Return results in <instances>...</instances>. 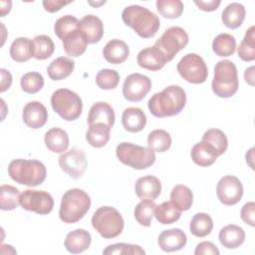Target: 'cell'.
Segmentation results:
<instances>
[{
    "instance_id": "14",
    "label": "cell",
    "mask_w": 255,
    "mask_h": 255,
    "mask_svg": "<svg viewBox=\"0 0 255 255\" xmlns=\"http://www.w3.org/2000/svg\"><path fill=\"white\" fill-rule=\"evenodd\" d=\"M59 165L70 177L78 179L85 173L88 166L86 154L82 149L72 148L60 155Z\"/></svg>"
},
{
    "instance_id": "9",
    "label": "cell",
    "mask_w": 255,
    "mask_h": 255,
    "mask_svg": "<svg viewBox=\"0 0 255 255\" xmlns=\"http://www.w3.org/2000/svg\"><path fill=\"white\" fill-rule=\"evenodd\" d=\"M51 106L63 120L71 122L77 120L83 110L80 96L69 89H59L52 94Z\"/></svg>"
},
{
    "instance_id": "47",
    "label": "cell",
    "mask_w": 255,
    "mask_h": 255,
    "mask_svg": "<svg viewBox=\"0 0 255 255\" xmlns=\"http://www.w3.org/2000/svg\"><path fill=\"white\" fill-rule=\"evenodd\" d=\"M241 219L251 227L255 226V203L249 201L245 203L240 211Z\"/></svg>"
},
{
    "instance_id": "37",
    "label": "cell",
    "mask_w": 255,
    "mask_h": 255,
    "mask_svg": "<svg viewBox=\"0 0 255 255\" xmlns=\"http://www.w3.org/2000/svg\"><path fill=\"white\" fill-rule=\"evenodd\" d=\"M237 53L239 58L245 62H251L255 59V27L251 26L245 33Z\"/></svg>"
},
{
    "instance_id": "24",
    "label": "cell",
    "mask_w": 255,
    "mask_h": 255,
    "mask_svg": "<svg viewBox=\"0 0 255 255\" xmlns=\"http://www.w3.org/2000/svg\"><path fill=\"white\" fill-rule=\"evenodd\" d=\"M190 155L194 163L203 167L212 165L218 157L213 146L203 140L193 145L190 151Z\"/></svg>"
},
{
    "instance_id": "36",
    "label": "cell",
    "mask_w": 255,
    "mask_h": 255,
    "mask_svg": "<svg viewBox=\"0 0 255 255\" xmlns=\"http://www.w3.org/2000/svg\"><path fill=\"white\" fill-rule=\"evenodd\" d=\"M171 145V136L164 129H154L147 136V147L154 152H164Z\"/></svg>"
},
{
    "instance_id": "11",
    "label": "cell",
    "mask_w": 255,
    "mask_h": 255,
    "mask_svg": "<svg viewBox=\"0 0 255 255\" xmlns=\"http://www.w3.org/2000/svg\"><path fill=\"white\" fill-rule=\"evenodd\" d=\"M20 205L25 210L45 215L53 210L54 199L50 193L44 190L26 189L21 193Z\"/></svg>"
},
{
    "instance_id": "23",
    "label": "cell",
    "mask_w": 255,
    "mask_h": 255,
    "mask_svg": "<svg viewBox=\"0 0 255 255\" xmlns=\"http://www.w3.org/2000/svg\"><path fill=\"white\" fill-rule=\"evenodd\" d=\"M218 239L223 247L227 249H235L243 244L245 240V232L242 227L235 224H229L219 231Z\"/></svg>"
},
{
    "instance_id": "41",
    "label": "cell",
    "mask_w": 255,
    "mask_h": 255,
    "mask_svg": "<svg viewBox=\"0 0 255 255\" xmlns=\"http://www.w3.org/2000/svg\"><path fill=\"white\" fill-rule=\"evenodd\" d=\"M34 58L37 60H46L50 58L54 51L55 45L53 40L47 35H38L33 39Z\"/></svg>"
},
{
    "instance_id": "43",
    "label": "cell",
    "mask_w": 255,
    "mask_h": 255,
    "mask_svg": "<svg viewBox=\"0 0 255 255\" xmlns=\"http://www.w3.org/2000/svg\"><path fill=\"white\" fill-rule=\"evenodd\" d=\"M158 13L167 19H176L183 12V3L180 0H157Z\"/></svg>"
},
{
    "instance_id": "49",
    "label": "cell",
    "mask_w": 255,
    "mask_h": 255,
    "mask_svg": "<svg viewBox=\"0 0 255 255\" xmlns=\"http://www.w3.org/2000/svg\"><path fill=\"white\" fill-rule=\"evenodd\" d=\"M72 1H62V0H44L43 1V6L44 9L47 12L50 13H55L57 11H59L61 8H63L64 6L70 4Z\"/></svg>"
},
{
    "instance_id": "50",
    "label": "cell",
    "mask_w": 255,
    "mask_h": 255,
    "mask_svg": "<svg viewBox=\"0 0 255 255\" xmlns=\"http://www.w3.org/2000/svg\"><path fill=\"white\" fill-rule=\"evenodd\" d=\"M221 1L220 0H207V1H194V4L202 11H206V12H211V11H215L219 5H220Z\"/></svg>"
},
{
    "instance_id": "44",
    "label": "cell",
    "mask_w": 255,
    "mask_h": 255,
    "mask_svg": "<svg viewBox=\"0 0 255 255\" xmlns=\"http://www.w3.org/2000/svg\"><path fill=\"white\" fill-rule=\"evenodd\" d=\"M22 90L28 94H36L44 87V78L38 72H28L21 77Z\"/></svg>"
},
{
    "instance_id": "52",
    "label": "cell",
    "mask_w": 255,
    "mask_h": 255,
    "mask_svg": "<svg viewBox=\"0 0 255 255\" xmlns=\"http://www.w3.org/2000/svg\"><path fill=\"white\" fill-rule=\"evenodd\" d=\"M254 67L251 66L249 67L248 69L245 70V73H244V78H245V81L250 85V86H254Z\"/></svg>"
},
{
    "instance_id": "33",
    "label": "cell",
    "mask_w": 255,
    "mask_h": 255,
    "mask_svg": "<svg viewBox=\"0 0 255 255\" xmlns=\"http://www.w3.org/2000/svg\"><path fill=\"white\" fill-rule=\"evenodd\" d=\"M170 201L180 211L188 210L193 202V193L186 185L177 184L170 192Z\"/></svg>"
},
{
    "instance_id": "51",
    "label": "cell",
    "mask_w": 255,
    "mask_h": 255,
    "mask_svg": "<svg viewBox=\"0 0 255 255\" xmlns=\"http://www.w3.org/2000/svg\"><path fill=\"white\" fill-rule=\"evenodd\" d=\"M0 74H1V83H0V92L3 93L6 90H8L12 84V75L10 74L9 71L5 70V69H1L0 70Z\"/></svg>"
},
{
    "instance_id": "45",
    "label": "cell",
    "mask_w": 255,
    "mask_h": 255,
    "mask_svg": "<svg viewBox=\"0 0 255 255\" xmlns=\"http://www.w3.org/2000/svg\"><path fill=\"white\" fill-rule=\"evenodd\" d=\"M96 83L102 90H113L120 83V75L116 70L103 69L96 76Z\"/></svg>"
},
{
    "instance_id": "7",
    "label": "cell",
    "mask_w": 255,
    "mask_h": 255,
    "mask_svg": "<svg viewBox=\"0 0 255 255\" xmlns=\"http://www.w3.org/2000/svg\"><path fill=\"white\" fill-rule=\"evenodd\" d=\"M92 225L102 237L112 239L123 232L125 221L121 213L116 208L111 206H102L93 214Z\"/></svg>"
},
{
    "instance_id": "10",
    "label": "cell",
    "mask_w": 255,
    "mask_h": 255,
    "mask_svg": "<svg viewBox=\"0 0 255 255\" xmlns=\"http://www.w3.org/2000/svg\"><path fill=\"white\" fill-rule=\"evenodd\" d=\"M176 69L180 77L191 84H202L208 76V69L204 60L195 53L183 56Z\"/></svg>"
},
{
    "instance_id": "18",
    "label": "cell",
    "mask_w": 255,
    "mask_h": 255,
    "mask_svg": "<svg viewBox=\"0 0 255 255\" xmlns=\"http://www.w3.org/2000/svg\"><path fill=\"white\" fill-rule=\"evenodd\" d=\"M80 29L88 44L100 42L104 35V24L102 20L93 14L86 15L82 18L80 21Z\"/></svg>"
},
{
    "instance_id": "2",
    "label": "cell",
    "mask_w": 255,
    "mask_h": 255,
    "mask_svg": "<svg viewBox=\"0 0 255 255\" xmlns=\"http://www.w3.org/2000/svg\"><path fill=\"white\" fill-rule=\"evenodd\" d=\"M122 19L127 26L143 39L153 37L160 27L158 16L139 5L127 6L123 10Z\"/></svg>"
},
{
    "instance_id": "25",
    "label": "cell",
    "mask_w": 255,
    "mask_h": 255,
    "mask_svg": "<svg viewBox=\"0 0 255 255\" xmlns=\"http://www.w3.org/2000/svg\"><path fill=\"white\" fill-rule=\"evenodd\" d=\"M44 141L49 150L55 153H64L69 146V135L60 128H50L44 136Z\"/></svg>"
},
{
    "instance_id": "15",
    "label": "cell",
    "mask_w": 255,
    "mask_h": 255,
    "mask_svg": "<svg viewBox=\"0 0 255 255\" xmlns=\"http://www.w3.org/2000/svg\"><path fill=\"white\" fill-rule=\"evenodd\" d=\"M22 118L24 124L28 128L37 129L46 124L48 120V111L42 103L32 101L24 107Z\"/></svg>"
},
{
    "instance_id": "13",
    "label": "cell",
    "mask_w": 255,
    "mask_h": 255,
    "mask_svg": "<svg viewBox=\"0 0 255 255\" xmlns=\"http://www.w3.org/2000/svg\"><path fill=\"white\" fill-rule=\"evenodd\" d=\"M151 81L139 73L128 75L123 85V95L128 102H140L150 91Z\"/></svg>"
},
{
    "instance_id": "22",
    "label": "cell",
    "mask_w": 255,
    "mask_h": 255,
    "mask_svg": "<svg viewBox=\"0 0 255 255\" xmlns=\"http://www.w3.org/2000/svg\"><path fill=\"white\" fill-rule=\"evenodd\" d=\"M122 124L126 130L138 132L142 130L146 125V116L139 108H127L122 115Z\"/></svg>"
},
{
    "instance_id": "29",
    "label": "cell",
    "mask_w": 255,
    "mask_h": 255,
    "mask_svg": "<svg viewBox=\"0 0 255 255\" xmlns=\"http://www.w3.org/2000/svg\"><path fill=\"white\" fill-rule=\"evenodd\" d=\"M10 56L18 63L29 61L32 57H34L33 41L26 37H19L15 39L10 47Z\"/></svg>"
},
{
    "instance_id": "8",
    "label": "cell",
    "mask_w": 255,
    "mask_h": 255,
    "mask_svg": "<svg viewBox=\"0 0 255 255\" xmlns=\"http://www.w3.org/2000/svg\"><path fill=\"white\" fill-rule=\"evenodd\" d=\"M116 154L122 163L137 170L145 169L155 161L152 149L131 142H121L116 148Z\"/></svg>"
},
{
    "instance_id": "5",
    "label": "cell",
    "mask_w": 255,
    "mask_h": 255,
    "mask_svg": "<svg viewBox=\"0 0 255 255\" xmlns=\"http://www.w3.org/2000/svg\"><path fill=\"white\" fill-rule=\"evenodd\" d=\"M239 87L237 68L229 60H221L214 67V76L211 84L215 96L223 99L235 95Z\"/></svg>"
},
{
    "instance_id": "32",
    "label": "cell",
    "mask_w": 255,
    "mask_h": 255,
    "mask_svg": "<svg viewBox=\"0 0 255 255\" xmlns=\"http://www.w3.org/2000/svg\"><path fill=\"white\" fill-rule=\"evenodd\" d=\"M213 228V220L207 213L199 212L193 215L190 224L189 230L192 235L195 237H205L210 234Z\"/></svg>"
},
{
    "instance_id": "12",
    "label": "cell",
    "mask_w": 255,
    "mask_h": 255,
    "mask_svg": "<svg viewBox=\"0 0 255 255\" xmlns=\"http://www.w3.org/2000/svg\"><path fill=\"white\" fill-rule=\"evenodd\" d=\"M216 194L224 205H235L243 196V185L238 177L225 175L221 177L216 186Z\"/></svg>"
},
{
    "instance_id": "38",
    "label": "cell",
    "mask_w": 255,
    "mask_h": 255,
    "mask_svg": "<svg viewBox=\"0 0 255 255\" xmlns=\"http://www.w3.org/2000/svg\"><path fill=\"white\" fill-rule=\"evenodd\" d=\"M202 140L212 145L218 156L223 154L228 146V139L225 133L219 128L207 129L202 135Z\"/></svg>"
},
{
    "instance_id": "30",
    "label": "cell",
    "mask_w": 255,
    "mask_h": 255,
    "mask_svg": "<svg viewBox=\"0 0 255 255\" xmlns=\"http://www.w3.org/2000/svg\"><path fill=\"white\" fill-rule=\"evenodd\" d=\"M111 128H112L102 123L91 125L86 133L88 143L97 148L105 146L110 140Z\"/></svg>"
},
{
    "instance_id": "35",
    "label": "cell",
    "mask_w": 255,
    "mask_h": 255,
    "mask_svg": "<svg viewBox=\"0 0 255 255\" xmlns=\"http://www.w3.org/2000/svg\"><path fill=\"white\" fill-rule=\"evenodd\" d=\"M212 50L219 57H229L235 53L236 40L230 34L221 33L214 38Z\"/></svg>"
},
{
    "instance_id": "28",
    "label": "cell",
    "mask_w": 255,
    "mask_h": 255,
    "mask_svg": "<svg viewBox=\"0 0 255 255\" xmlns=\"http://www.w3.org/2000/svg\"><path fill=\"white\" fill-rule=\"evenodd\" d=\"M75 62L67 57H59L53 60L47 67V74L53 81H61L68 78L74 71Z\"/></svg>"
},
{
    "instance_id": "53",
    "label": "cell",
    "mask_w": 255,
    "mask_h": 255,
    "mask_svg": "<svg viewBox=\"0 0 255 255\" xmlns=\"http://www.w3.org/2000/svg\"><path fill=\"white\" fill-rule=\"evenodd\" d=\"M105 3H106V1H101V2H99V3H98V2L94 3V2H91V1L89 2L90 5H94V6H96V7H97V6H100V5H103V4H105Z\"/></svg>"
},
{
    "instance_id": "31",
    "label": "cell",
    "mask_w": 255,
    "mask_h": 255,
    "mask_svg": "<svg viewBox=\"0 0 255 255\" xmlns=\"http://www.w3.org/2000/svg\"><path fill=\"white\" fill-rule=\"evenodd\" d=\"M136 62L139 67L149 71H158L165 65L153 46L140 50L137 54Z\"/></svg>"
},
{
    "instance_id": "39",
    "label": "cell",
    "mask_w": 255,
    "mask_h": 255,
    "mask_svg": "<svg viewBox=\"0 0 255 255\" xmlns=\"http://www.w3.org/2000/svg\"><path fill=\"white\" fill-rule=\"evenodd\" d=\"M155 206L156 204L153 202V200H148V199L141 200L139 203L136 204L133 210V215L135 220L142 226H145V227L150 226L152 217L154 216Z\"/></svg>"
},
{
    "instance_id": "6",
    "label": "cell",
    "mask_w": 255,
    "mask_h": 255,
    "mask_svg": "<svg viewBox=\"0 0 255 255\" xmlns=\"http://www.w3.org/2000/svg\"><path fill=\"white\" fill-rule=\"evenodd\" d=\"M188 44V35L185 30L178 26L166 29L160 38H158L153 48L161 58L164 64L170 62L174 56L185 48Z\"/></svg>"
},
{
    "instance_id": "16",
    "label": "cell",
    "mask_w": 255,
    "mask_h": 255,
    "mask_svg": "<svg viewBox=\"0 0 255 255\" xmlns=\"http://www.w3.org/2000/svg\"><path fill=\"white\" fill-rule=\"evenodd\" d=\"M187 242L185 233L179 228H171L163 230L158 238L157 244L164 252H174L182 249Z\"/></svg>"
},
{
    "instance_id": "42",
    "label": "cell",
    "mask_w": 255,
    "mask_h": 255,
    "mask_svg": "<svg viewBox=\"0 0 255 255\" xmlns=\"http://www.w3.org/2000/svg\"><path fill=\"white\" fill-rule=\"evenodd\" d=\"M78 29H80V21L72 15L62 16L56 21L54 25V32L61 40Z\"/></svg>"
},
{
    "instance_id": "46",
    "label": "cell",
    "mask_w": 255,
    "mask_h": 255,
    "mask_svg": "<svg viewBox=\"0 0 255 255\" xmlns=\"http://www.w3.org/2000/svg\"><path fill=\"white\" fill-rule=\"evenodd\" d=\"M103 254L105 255H113V254L144 255L145 251L139 245L128 244V243H115L107 246L106 249L103 251Z\"/></svg>"
},
{
    "instance_id": "3",
    "label": "cell",
    "mask_w": 255,
    "mask_h": 255,
    "mask_svg": "<svg viewBox=\"0 0 255 255\" xmlns=\"http://www.w3.org/2000/svg\"><path fill=\"white\" fill-rule=\"evenodd\" d=\"M8 173L15 182L26 186H37L44 182L47 169L37 159H13L8 166Z\"/></svg>"
},
{
    "instance_id": "27",
    "label": "cell",
    "mask_w": 255,
    "mask_h": 255,
    "mask_svg": "<svg viewBox=\"0 0 255 255\" xmlns=\"http://www.w3.org/2000/svg\"><path fill=\"white\" fill-rule=\"evenodd\" d=\"M245 7L240 3L232 2L223 9L221 14V20L227 28L237 29L242 25L245 19Z\"/></svg>"
},
{
    "instance_id": "17",
    "label": "cell",
    "mask_w": 255,
    "mask_h": 255,
    "mask_svg": "<svg viewBox=\"0 0 255 255\" xmlns=\"http://www.w3.org/2000/svg\"><path fill=\"white\" fill-rule=\"evenodd\" d=\"M134 191L136 196L141 200H154L161 192L160 180L153 175L139 177L135 182Z\"/></svg>"
},
{
    "instance_id": "4",
    "label": "cell",
    "mask_w": 255,
    "mask_h": 255,
    "mask_svg": "<svg viewBox=\"0 0 255 255\" xmlns=\"http://www.w3.org/2000/svg\"><path fill=\"white\" fill-rule=\"evenodd\" d=\"M90 207L89 194L83 189L72 188L67 190L62 197L59 217L64 223H76L86 215Z\"/></svg>"
},
{
    "instance_id": "48",
    "label": "cell",
    "mask_w": 255,
    "mask_h": 255,
    "mask_svg": "<svg viewBox=\"0 0 255 255\" xmlns=\"http://www.w3.org/2000/svg\"><path fill=\"white\" fill-rule=\"evenodd\" d=\"M195 255H218L219 250L210 241H203L196 245V248L194 250Z\"/></svg>"
},
{
    "instance_id": "21",
    "label": "cell",
    "mask_w": 255,
    "mask_h": 255,
    "mask_svg": "<svg viewBox=\"0 0 255 255\" xmlns=\"http://www.w3.org/2000/svg\"><path fill=\"white\" fill-rule=\"evenodd\" d=\"M128 54L129 49L128 44L119 39L109 41L103 50V55L106 61L114 65L124 63L128 59Z\"/></svg>"
},
{
    "instance_id": "40",
    "label": "cell",
    "mask_w": 255,
    "mask_h": 255,
    "mask_svg": "<svg viewBox=\"0 0 255 255\" xmlns=\"http://www.w3.org/2000/svg\"><path fill=\"white\" fill-rule=\"evenodd\" d=\"M21 193L18 188L3 184L0 191V208L2 210H13L20 204Z\"/></svg>"
},
{
    "instance_id": "26",
    "label": "cell",
    "mask_w": 255,
    "mask_h": 255,
    "mask_svg": "<svg viewBox=\"0 0 255 255\" xmlns=\"http://www.w3.org/2000/svg\"><path fill=\"white\" fill-rule=\"evenodd\" d=\"M62 42L65 53L70 57H80L86 52L88 45V42L81 29L67 35Z\"/></svg>"
},
{
    "instance_id": "19",
    "label": "cell",
    "mask_w": 255,
    "mask_h": 255,
    "mask_svg": "<svg viewBox=\"0 0 255 255\" xmlns=\"http://www.w3.org/2000/svg\"><path fill=\"white\" fill-rule=\"evenodd\" d=\"M116 116L114 109L112 108L111 105H109L106 102H98L94 104L88 115V124L89 126L93 124H98L102 123L110 128H112L115 124Z\"/></svg>"
},
{
    "instance_id": "1",
    "label": "cell",
    "mask_w": 255,
    "mask_h": 255,
    "mask_svg": "<svg viewBox=\"0 0 255 255\" xmlns=\"http://www.w3.org/2000/svg\"><path fill=\"white\" fill-rule=\"evenodd\" d=\"M186 94L179 86H168L155 93L147 102V107L155 118H167L178 115L185 107Z\"/></svg>"
},
{
    "instance_id": "34",
    "label": "cell",
    "mask_w": 255,
    "mask_h": 255,
    "mask_svg": "<svg viewBox=\"0 0 255 255\" xmlns=\"http://www.w3.org/2000/svg\"><path fill=\"white\" fill-rule=\"evenodd\" d=\"M180 215L181 211L171 201H164L155 206L154 216L156 220L163 225L174 223L180 218Z\"/></svg>"
},
{
    "instance_id": "20",
    "label": "cell",
    "mask_w": 255,
    "mask_h": 255,
    "mask_svg": "<svg viewBox=\"0 0 255 255\" xmlns=\"http://www.w3.org/2000/svg\"><path fill=\"white\" fill-rule=\"evenodd\" d=\"M91 242V234L87 230L79 228L67 234L64 245L70 253L78 254L86 251L90 247Z\"/></svg>"
}]
</instances>
